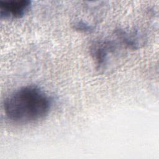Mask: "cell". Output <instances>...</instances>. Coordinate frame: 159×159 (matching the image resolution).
<instances>
[{"label": "cell", "instance_id": "6da1fadb", "mask_svg": "<svg viewBox=\"0 0 159 159\" xmlns=\"http://www.w3.org/2000/svg\"><path fill=\"white\" fill-rule=\"evenodd\" d=\"M52 104L50 96L36 86L21 87L9 94L4 101V111L11 121L29 124L45 118Z\"/></svg>", "mask_w": 159, "mask_h": 159}, {"label": "cell", "instance_id": "7a4b0ae2", "mask_svg": "<svg viewBox=\"0 0 159 159\" xmlns=\"http://www.w3.org/2000/svg\"><path fill=\"white\" fill-rule=\"evenodd\" d=\"M31 1L29 0H10L0 1L1 19H20L29 11Z\"/></svg>", "mask_w": 159, "mask_h": 159}, {"label": "cell", "instance_id": "3957f363", "mask_svg": "<svg viewBox=\"0 0 159 159\" xmlns=\"http://www.w3.org/2000/svg\"><path fill=\"white\" fill-rule=\"evenodd\" d=\"M115 50V46L110 41H98L91 48V53L98 69H104L107 65L110 55Z\"/></svg>", "mask_w": 159, "mask_h": 159}, {"label": "cell", "instance_id": "277c9868", "mask_svg": "<svg viewBox=\"0 0 159 159\" xmlns=\"http://www.w3.org/2000/svg\"><path fill=\"white\" fill-rule=\"evenodd\" d=\"M116 35L126 47L134 50L140 48L144 42L143 37L134 31L129 32L120 29L116 30Z\"/></svg>", "mask_w": 159, "mask_h": 159}, {"label": "cell", "instance_id": "5b68a950", "mask_svg": "<svg viewBox=\"0 0 159 159\" xmlns=\"http://www.w3.org/2000/svg\"><path fill=\"white\" fill-rule=\"evenodd\" d=\"M74 29L81 32H91L94 30V27L82 20L75 21L73 24Z\"/></svg>", "mask_w": 159, "mask_h": 159}]
</instances>
